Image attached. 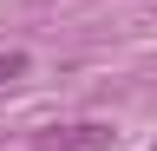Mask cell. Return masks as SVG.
<instances>
[{
  "mask_svg": "<svg viewBox=\"0 0 157 151\" xmlns=\"http://www.w3.org/2000/svg\"><path fill=\"white\" fill-rule=\"evenodd\" d=\"M26 72V53H0V79H20Z\"/></svg>",
  "mask_w": 157,
  "mask_h": 151,
  "instance_id": "obj_1",
  "label": "cell"
}]
</instances>
